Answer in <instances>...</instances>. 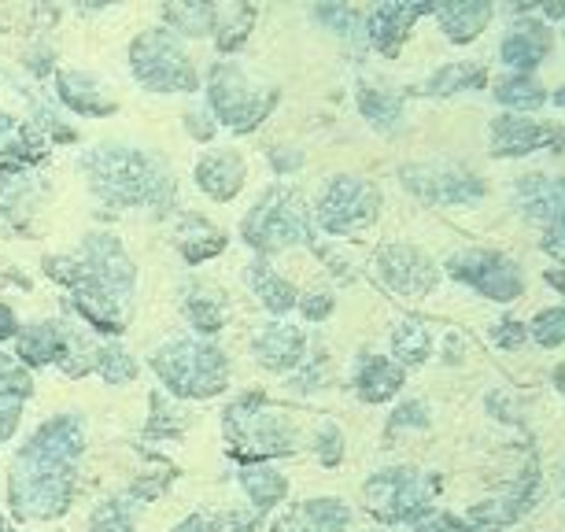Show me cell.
I'll list each match as a JSON object with an SVG mask.
<instances>
[{
	"label": "cell",
	"instance_id": "25",
	"mask_svg": "<svg viewBox=\"0 0 565 532\" xmlns=\"http://www.w3.org/2000/svg\"><path fill=\"white\" fill-rule=\"evenodd\" d=\"M518 204L532 222H554L565 215V174L547 178V174H525L518 182Z\"/></svg>",
	"mask_w": 565,
	"mask_h": 532
},
{
	"label": "cell",
	"instance_id": "35",
	"mask_svg": "<svg viewBox=\"0 0 565 532\" xmlns=\"http://www.w3.org/2000/svg\"><path fill=\"white\" fill-rule=\"evenodd\" d=\"M93 366H97V344H93V340L85 337L78 326L67 322V340H63V351H60L56 370H63L67 377L78 381L85 374H93Z\"/></svg>",
	"mask_w": 565,
	"mask_h": 532
},
{
	"label": "cell",
	"instance_id": "6",
	"mask_svg": "<svg viewBox=\"0 0 565 532\" xmlns=\"http://www.w3.org/2000/svg\"><path fill=\"white\" fill-rule=\"evenodd\" d=\"M281 93L259 74L244 71L241 63L218 60L207 71V104L218 126H226L233 134H252L255 126L270 119Z\"/></svg>",
	"mask_w": 565,
	"mask_h": 532
},
{
	"label": "cell",
	"instance_id": "8",
	"mask_svg": "<svg viewBox=\"0 0 565 532\" xmlns=\"http://www.w3.org/2000/svg\"><path fill=\"white\" fill-rule=\"evenodd\" d=\"M436 481L414 466H388L366 477L362 485V503L381 525H414L433 510Z\"/></svg>",
	"mask_w": 565,
	"mask_h": 532
},
{
	"label": "cell",
	"instance_id": "4",
	"mask_svg": "<svg viewBox=\"0 0 565 532\" xmlns=\"http://www.w3.org/2000/svg\"><path fill=\"white\" fill-rule=\"evenodd\" d=\"M222 436H226L230 459L241 466L274 462L300 448V433L281 407H274L263 392H244L222 414Z\"/></svg>",
	"mask_w": 565,
	"mask_h": 532
},
{
	"label": "cell",
	"instance_id": "16",
	"mask_svg": "<svg viewBox=\"0 0 565 532\" xmlns=\"http://www.w3.org/2000/svg\"><path fill=\"white\" fill-rule=\"evenodd\" d=\"M255 363L270 374H289V370L303 366L307 359V337L300 326H285V322H270L263 326L252 340Z\"/></svg>",
	"mask_w": 565,
	"mask_h": 532
},
{
	"label": "cell",
	"instance_id": "34",
	"mask_svg": "<svg viewBox=\"0 0 565 532\" xmlns=\"http://www.w3.org/2000/svg\"><path fill=\"white\" fill-rule=\"evenodd\" d=\"M359 111L366 115V123L377 126V130H396L399 119H403V100L396 97V93L377 89V85H362Z\"/></svg>",
	"mask_w": 565,
	"mask_h": 532
},
{
	"label": "cell",
	"instance_id": "43",
	"mask_svg": "<svg viewBox=\"0 0 565 532\" xmlns=\"http://www.w3.org/2000/svg\"><path fill=\"white\" fill-rule=\"evenodd\" d=\"M23 403L26 396H19V392H0V444L15 436L19 422H23Z\"/></svg>",
	"mask_w": 565,
	"mask_h": 532
},
{
	"label": "cell",
	"instance_id": "37",
	"mask_svg": "<svg viewBox=\"0 0 565 532\" xmlns=\"http://www.w3.org/2000/svg\"><path fill=\"white\" fill-rule=\"evenodd\" d=\"M495 100L514 111H532L547 100V93H543V85L532 82L529 74H507V78L495 82Z\"/></svg>",
	"mask_w": 565,
	"mask_h": 532
},
{
	"label": "cell",
	"instance_id": "23",
	"mask_svg": "<svg viewBox=\"0 0 565 532\" xmlns=\"http://www.w3.org/2000/svg\"><path fill=\"white\" fill-rule=\"evenodd\" d=\"M403 366L392 363L388 355H359L355 374H351V385H355L362 403H388L396 400V392L403 389Z\"/></svg>",
	"mask_w": 565,
	"mask_h": 532
},
{
	"label": "cell",
	"instance_id": "57",
	"mask_svg": "<svg viewBox=\"0 0 565 532\" xmlns=\"http://www.w3.org/2000/svg\"><path fill=\"white\" fill-rule=\"evenodd\" d=\"M562 34H565V23H562Z\"/></svg>",
	"mask_w": 565,
	"mask_h": 532
},
{
	"label": "cell",
	"instance_id": "18",
	"mask_svg": "<svg viewBox=\"0 0 565 532\" xmlns=\"http://www.w3.org/2000/svg\"><path fill=\"white\" fill-rule=\"evenodd\" d=\"M244 178H248V167H244L241 152H233V148H211L196 163L200 193L218 200V204H230V200L241 193Z\"/></svg>",
	"mask_w": 565,
	"mask_h": 532
},
{
	"label": "cell",
	"instance_id": "5",
	"mask_svg": "<svg viewBox=\"0 0 565 532\" xmlns=\"http://www.w3.org/2000/svg\"><path fill=\"white\" fill-rule=\"evenodd\" d=\"M148 366L159 385L178 400H215L230 385V359L218 344L204 337H170L163 340Z\"/></svg>",
	"mask_w": 565,
	"mask_h": 532
},
{
	"label": "cell",
	"instance_id": "54",
	"mask_svg": "<svg viewBox=\"0 0 565 532\" xmlns=\"http://www.w3.org/2000/svg\"><path fill=\"white\" fill-rule=\"evenodd\" d=\"M8 126H12V115H8V111H0V134H4Z\"/></svg>",
	"mask_w": 565,
	"mask_h": 532
},
{
	"label": "cell",
	"instance_id": "9",
	"mask_svg": "<svg viewBox=\"0 0 565 532\" xmlns=\"http://www.w3.org/2000/svg\"><path fill=\"white\" fill-rule=\"evenodd\" d=\"M130 71L148 93H193L200 74L170 30H145L130 45Z\"/></svg>",
	"mask_w": 565,
	"mask_h": 532
},
{
	"label": "cell",
	"instance_id": "28",
	"mask_svg": "<svg viewBox=\"0 0 565 532\" xmlns=\"http://www.w3.org/2000/svg\"><path fill=\"white\" fill-rule=\"evenodd\" d=\"M181 315H185V322L200 337H215L226 329V300L211 285H193V289L181 296Z\"/></svg>",
	"mask_w": 565,
	"mask_h": 532
},
{
	"label": "cell",
	"instance_id": "41",
	"mask_svg": "<svg viewBox=\"0 0 565 532\" xmlns=\"http://www.w3.org/2000/svg\"><path fill=\"white\" fill-rule=\"evenodd\" d=\"M529 333L536 344L543 348H558L565 344V307H547V311H540L536 318H532Z\"/></svg>",
	"mask_w": 565,
	"mask_h": 532
},
{
	"label": "cell",
	"instance_id": "21",
	"mask_svg": "<svg viewBox=\"0 0 565 532\" xmlns=\"http://www.w3.org/2000/svg\"><path fill=\"white\" fill-rule=\"evenodd\" d=\"M63 340H67V322H60V318H45V322L38 318V322L19 326V333H15L19 366H26V370L56 366Z\"/></svg>",
	"mask_w": 565,
	"mask_h": 532
},
{
	"label": "cell",
	"instance_id": "14",
	"mask_svg": "<svg viewBox=\"0 0 565 532\" xmlns=\"http://www.w3.org/2000/svg\"><path fill=\"white\" fill-rule=\"evenodd\" d=\"M492 156L495 159H510V156H529L536 152V148H551V152H562L565 148V134L558 126H543V123H532L525 115H499L492 123Z\"/></svg>",
	"mask_w": 565,
	"mask_h": 532
},
{
	"label": "cell",
	"instance_id": "17",
	"mask_svg": "<svg viewBox=\"0 0 565 532\" xmlns=\"http://www.w3.org/2000/svg\"><path fill=\"white\" fill-rule=\"evenodd\" d=\"M433 4H377L366 12V41L381 56H396L403 41L411 38V26L422 15H429Z\"/></svg>",
	"mask_w": 565,
	"mask_h": 532
},
{
	"label": "cell",
	"instance_id": "52",
	"mask_svg": "<svg viewBox=\"0 0 565 532\" xmlns=\"http://www.w3.org/2000/svg\"><path fill=\"white\" fill-rule=\"evenodd\" d=\"M547 281L554 285V289L565 292V266H562V270H547Z\"/></svg>",
	"mask_w": 565,
	"mask_h": 532
},
{
	"label": "cell",
	"instance_id": "45",
	"mask_svg": "<svg viewBox=\"0 0 565 532\" xmlns=\"http://www.w3.org/2000/svg\"><path fill=\"white\" fill-rule=\"evenodd\" d=\"M492 340L503 351H514V348H521L529 340V326L514 322V318H499V322L492 326Z\"/></svg>",
	"mask_w": 565,
	"mask_h": 532
},
{
	"label": "cell",
	"instance_id": "39",
	"mask_svg": "<svg viewBox=\"0 0 565 532\" xmlns=\"http://www.w3.org/2000/svg\"><path fill=\"white\" fill-rule=\"evenodd\" d=\"M322 23L333 30L340 38H366V12L359 8H348V4H322L315 12Z\"/></svg>",
	"mask_w": 565,
	"mask_h": 532
},
{
	"label": "cell",
	"instance_id": "55",
	"mask_svg": "<svg viewBox=\"0 0 565 532\" xmlns=\"http://www.w3.org/2000/svg\"><path fill=\"white\" fill-rule=\"evenodd\" d=\"M0 532H19L15 525H12V521H8L4 514H0Z\"/></svg>",
	"mask_w": 565,
	"mask_h": 532
},
{
	"label": "cell",
	"instance_id": "27",
	"mask_svg": "<svg viewBox=\"0 0 565 532\" xmlns=\"http://www.w3.org/2000/svg\"><path fill=\"white\" fill-rule=\"evenodd\" d=\"M174 244H178L181 259L196 266V263H207L226 252V233L218 226H211V222L200 215H181L178 230H174Z\"/></svg>",
	"mask_w": 565,
	"mask_h": 532
},
{
	"label": "cell",
	"instance_id": "31",
	"mask_svg": "<svg viewBox=\"0 0 565 532\" xmlns=\"http://www.w3.org/2000/svg\"><path fill=\"white\" fill-rule=\"evenodd\" d=\"M163 23L170 34L181 38H207L215 34L218 23V4H196V0H181V4L163 8Z\"/></svg>",
	"mask_w": 565,
	"mask_h": 532
},
{
	"label": "cell",
	"instance_id": "20",
	"mask_svg": "<svg viewBox=\"0 0 565 532\" xmlns=\"http://www.w3.org/2000/svg\"><path fill=\"white\" fill-rule=\"evenodd\" d=\"M551 49H554V34L540 19H521V23L510 26V34L499 41V56H503L507 67H514L521 74L540 67L543 56H551Z\"/></svg>",
	"mask_w": 565,
	"mask_h": 532
},
{
	"label": "cell",
	"instance_id": "10",
	"mask_svg": "<svg viewBox=\"0 0 565 532\" xmlns=\"http://www.w3.org/2000/svg\"><path fill=\"white\" fill-rule=\"evenodd\" d=\"M381 215V193L377 185L355 174L333 178L315 204V222L329 237H351V233L373 226Z\"/></svg>",
	"mask_w": 565,
	"mask_h": 532
},
{
	"label": "cell",
	"instance_id": "38",
	"mask_svg": "<svg viewBox=\"0 0 565 532\" xmlns=\"http://www.w3.org/2000/svg\"><path fill=\"white\" fill-rule=\"evenodd\" d=\"M100 374L104 385L119 389V385H130V381L137 377V359L130 355V348L122 344H100L97 348V366H93Z\"/></svg>",
	"mask_w": 565,
	"mask_h": 532
},
{
	"label": "cell",
	"instance_id": "51",
	"mask_svg": "<svg viewBox=\"0 0 565 532\" xmlns=\"http://www.w3.org/2000/svg\"><path fill=\"white\" fill-rule=\"evenodd\" d=\"M270 163L277 174H292V170L303 163V156L300 152H270Z\"/></svg>",
	"mask_w": 565,
	"mask_h": 532
},
{
	"label": "cell",
	"instance_id": "22",
	"mask_svg": "<svg viewBox=\"0 0 565 532\" xmlns=\"http://www.w3.org/2000/svg\"><path fill=\"white\" fill-rule=\"evenodd\" d=\"M56 97H60V104H67L74 115H85V119H104V115H111L119 108V100L108 93V85L97 82L85 71H60Z\"/></svg>",
	"mask_w": 565,
	"mask_h": 532
},
{
	"label": "cell",
	"instance_id": "32",
	"mask_svg": "<svg viewBox=\"0 0 565 532\" xmlns=\"http://www.w3.org/2000/svg\"><path fill=\"white\" fill-rule=\"evenodd\" d=\"M433 355V333L422 318H403V322L392 329V363L407 366H422L425 359Z\"/></svg>",
	"mask_w": 565,
	"mask_h": 532
},
{
	"label": "cell",
	"instance_id": "1",
	"mask_svg": "<svg viewBox=\"0 0 565 532\" xmlns=\"http://www.w3.org/2000/svg\"><path fill=\"white\" fill-rule=\"evenodd\" d=\"M89 193L108 204L111 211L122 208H174V174L159 156L134 145H97L78 159Z\"/></svg>",
	"mask_w": 565,
	"mask_h": 532
},
{
	"label": "cell",
	"instance_id": "46",
	"mask_svg": "<svg viewBox=\"0 0 565 532\" xmlns=\"http://www.w3.org/2000/svg\"><path fill=\"white\" fill-rule=\"evenodd\" d=\"M540 244H543V252H547V255H554L558 263H565V215H558L554 222L543 226Z\"/></svg>",
	"mask_w": 565,
	"mask_h": 532
},
{
	"label": "cell",
	"instance_id": "36",
	"mask_svg": "<svg viewBox=\"0 0 565 532\" xmlns=\"http://www.w3.org/2000/svg\"><path fill=\"white\" fill-rule=\"evenodd\" d=\"M255 8L248 4H218V23H215V41L218 52H237L252 34Z\"/></svg>",
	"mask_w": 565,
	"mask_h": 532
},
{
	"label": "cell",
	"instance_id": "24",
	"mask_svg": "<svg viewBox=\"0 0 565 532\" xmlns=\"http://www.w3.org/2000/svg\"><path fill=\"white\" fill-rule=\"evenodd\" d=\"M237 485L244 499H248V507L255 510V514H270V510H277L289 499V477H285L281 470H274L270 462H248L237 470Z\"/></svg>",
	"mask_w": 565,
	"mask_h": 532
},
{
	"label": "cell",
	"instance_id": "19",
	"mask_svg": "<svg viewBox=\"0 0 565 532\" xmlns=\"http://www.w3.org/2000/svg\"><path fill=\"white\" fill-rule=\"evenodd\" d=\"M26 448L34 451H45L52 459H63V462H78L85 455V422L78 411H63V414H52L38 425L34 433L26 436Z\"/></svg>",
	"mask_w": 565,
	"mask_h": 532
},
{
	"label": "cell",
	"instance_id": "15",
	"mask_svg": "<svg viewBox=\"0 0 565 532\" xmlns=\"http://www.w3.org/2000/svg\"><path fill=\"white\" fill-rule=\"evenodd\" d=\"M351 507L337 496H315L303 503L285 507L270 521V532H348L351 529Z\"/></svg>",
	"mask_w": 565,
	"mask_h": 532
},
{
	"label": "cell",
	"instance_id": "30",
	"mask_svg": "<svg viewBox=\"0 0 565 532\" xmlns=\"http://www.w3.org/2000/svg\"><path fill=\"white\" fill-rule=\"evenodd\" d=\"M141 510H145V503L130 492V488H126V492L108 496L104 503L93 507V514H89V532H137Z\"/></svg>",
	"mask_w": 565,
	"mask_h": 532
},
{
	"label": "cell",
	"instance_id": "11",
	"mask_svg": "<svg viewBox=\"0 0 565 532\" xmlns=\"http://www.w3.org/2000/svg\"><path fill=\"white\" fill-rule=\"evenodd\" d=\"M403 185L418 200H429L436 208H462L484 196V182L462 163L433 159V163H411L399 170Z\"/></svg>",
	"mask_w": 565,
	"mask_h": 532
},
{
	"label": "cell",
	"instance_id": "47",
	"mask_svg": "<svg viewBox=\"0 0 565 532\" xmlns=\"http://www.w3.org/2000/svg\"><path fill=\"white\" fill-rule=\"evenodd\" d=\"M185 130L196 137V141H211L215 137V130H218V123L211 119V115L204 111V108H196V111H189L185 115Z\"/></svg>",
	"mask_w": 565,
	"mask_h": 532
},
{
	"label": "cell",
	"instance_id": "26",
	"mask_svg": "<svg viewBox=\"0 0 565 532\" xmlns=\"http://www.w3.org/2000/svg\"><path fill=\"white\" fill-rule=\"evenodd\" d=\"M244 281L252 285V292L259 296V304L270 315H289L300 307V292H296V285L289 278H281V274H277L266 259H255L248 270H244Z\"/></svg>",
	"mask_w": 565,
	"mask_h": 532
},
{
	"label": "cell",
	"instance_id": "13",
	"mask_svg": "<svg viewBox=\"0 0 565 532\" xmlns=\"http://www.w3.org/2000/svg\"><path fill=\"white\" fill-rule=\"evenodd\" d=\"M373 266H377V278L399 296H429L440 281L436 263L414 244H381Z\"/></svg>",
	"mask_w": 565,
	"mask_h": 532
},
{
	"label": "cell",
	"instance_id": "49",
	"mask_svg": "<svg viewBox=\"0 0 565 532\" xmlns=\"http://www.w3.org/2000/svg\"><path fill=\"white\" fill-rule=\"evenodd\" d=\"M174 532H222V518H215V514H189L185 521H178Z\"/></svg>",
	"mask_w": 565,
	"mask_h": 532
},
{
	"label": "cell",
	"instance_id": "53",
	"mask_svg": "<svg viewBox=\"0 0 565 532\" xmlns=\"http://www.w3.org/2000/svg\"><path fill=\"white\" fill-rule=\"evenodd\" d=\"M554 385H558V389L565 392V363H562L558 370H554Z\"/></svg>",
	"mask_w": 565,
	"mask_h": 532
},
{
	"label": "cell",
	"instance_id": "42",
	"mask_svg": "<svg viewBox=\"0 0 565 532\" xmlns=\"http://www.w3.org/2000/svg\"><path fill=\"white\" fill-rule=\"evenodd\" d=\"M185 429V414L178 407H170V403L159 396H152V418H148V436H159V440H170V436H181Z\"/></svg>",
	"mask_w": 565,
	"mask_h": 532
},
{
	"label": "cell",
	"instance_id": "33",
	"mask_svg": "<svg viewBox=\"0 0 565 532\" xmlns=\"http://www.w3.org/2000/svg\"><path fill=\"white\" fill-rule=\"evenodd\" d=\"M484 85L488 71L481 63H447V67L433 71V78L422 85V93H429V97H455V93L484 89Z\"/></svg>",
	"mask_w": 565,
	"mask_h": 532
},
{
	"label": "cell",
	"instance_id": "56",
	"mask_svg": "<svg viewBox=\"0 0 565 532\" xmlns=\"http://www.w3.org/2000/svg\"><path fill=\"white\" fill-rule=\"evenodd\" d=\"M554 104H558V108H565V85H562L558 93H554Z\"/></svg>",
	"mask_w": 565,
	"mask_h": 532
},
{
	"label": "cell",
	"instance_id": "12",
	"mask_svg": "<svg viewBox=\"0 0 565 532\" xmlns=\"http://www.w3.org/2000/svg\"><path fill=\"white\" fill-rule=\"evenodd\" d=\"M447 274H451L455 281L469 285L473 292H481L488 300H499V304H510L525 292V274H521V266L492 248H469V252L451 255V259H447Z\"/></svg>",
	"mask_w": 565,
	"mask_h": 532
},
{
	"label": "cell",
	"instance_id": "29",
	"mask_svg": "<svg viewBox=\"0 0 565 532\" xmlns=\"http://www.w3.org/2000/svg\"><path fill=\"white\" fill-rule=\"evenodd\" d=\"M436 23L455 45H469L473 38H481V30L492 23V4H444L433 8Z\"/></svg>",
	"mask_w": 565,
	"mask_h": 532
},
{
	"label": "cell",
	"instance_id": "48",
	"mask_svg": "<svg viewBox=\"0 0 565 532\" xmlns=\"http://www.w3.org/2000/svg\"><path fill=\"white\" fill-rule=\"evenodd\" d=\"M300 311L307 322H326L329 311H333V296H326V292L307 296V300H300Z\"/></svg>",
	"mask_w": 565,
	"mask_h": 532
},
{
	"label": "cell",
	"instance_id": "40",
	"mask_svg": "<svg viewBox=\"0 0 565 532\" xmlns=\"http://www.w3.org/2000/svg\"><path fill=\"white\" fill-rule=\"evenodd\" d=\"M311 451L318 455L322 466H340L344 462V433L337 422H322L311 436Z\"/></svg>",
	"mask_w": 565,
	"mask_h": 532
},
{
	"label": "cell",
	"instance_id": "50",
	"mask_svg": "<svg viewBox=\"0 0 565 532\" xmlns=\"http://www.w3.org/2000/svg\"><path fill=\"white\" fill-rule=\"evenodd\" d=\"M15 333H19V315L8 304H0V344H4V340H12Z\"/></svg>",
	"mask_w": 565,
	"mask_h": 532
},
{
	"label": "cell",
	"instance_id": "44",
	"mask_svg": "<svg viewBox=\"0 0 565 532\" xmlns=\"http://www.w3.org/2000/svg\"><path fill=\"white\" fill-rule=\"evenodd\" d=\"M425 425H429V407H425L422 400L399 403V407L392 411V418H388V429H425Z\"/></svg>",
	"mask_w": 565,
	"mask_h": 532
},
{
	"label": "cell",
	"instance_id": "7",
	"mask_svg": "<svg viewBox=\"0 0 565 532\" xmlns=\"http://www.w3.org/2000/svg\"><path fill=\"white\" fill-rule=\"evenodd\" d=\"M241 237L266 259L292 244H315V222L307 200L289 185H270L241 219Z\"/></svg>",
	"mask_w": 565,
	"mask_h": 532
},
{
	"label": "cell",
	"instance_id": "2",
	"mask_svg": "<svg viewBox=\"0 0 565 532\" xmlns=\"http://www.w3.org/2000/svg\"><path fill=\"white\" fill-rule=\"evenodd\" d=\"M45 274L52 281H60L71 296H93V300L134 307L137 266L126 255L122 241L111 237V233H89L78 244V252L49 255Z\"/></svg>",
	"mask_w": 565,
	"mask_h": 532
},
{
	"label": "cell",
	"instance_id": "3",
	"mask_svg": "<svg viewBox=\"0 0 565 532\" xmlns=\"http://www.w3.org/2000/svg\"><path fill=\"white\" fill-rule=\"evenodd\" d=\"M74 488H78V462L52 459L45 451L19 444L8 470V507L15 521L41 525V521L63 518L71 510Z\"/></svg>",
	"mask_w": 565,
	"mask_h": 532
}]
</instances>
